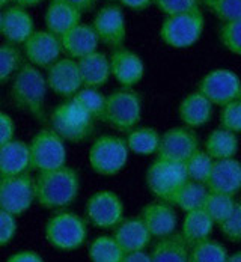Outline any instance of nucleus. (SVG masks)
<instances>
[{
  "label": "nucleus",
  "instance_id": "33",
  "mask_svg": "<svg viewBox=\"0 0 241 262\" xmlns=\"http://www.w3.org/2000/svg\"><path fill=\"white\" fill-rule=\"evenodd\" d=\"M87 255L91 262H121L124 252L113 236L100 235L91 243Z\"/></svg>",
  "mask_w": 241,
  "mask_h": 262
},
{
  "label": "nucleus",
  "instance_id": "50",
  "mask_svg": "<svg viewBox=\"0 0 241 262\" xmlns=\"http://www.w3.org/2000/svg\"><path fill=\"white\" fill-rule=\"evenodd\" d=\"M225 262H241V253L240 252H234L232 255H228Z\"/></svg>",
  "mask_w": 241,
  "mask_h": 262
},
{
  "label": "nucleus",
  "instance_id": "21",
  "mask_svg": "<svg viewBox=\"0 0 241 262\" xmlns=\"http://www.w3.org/2000/svg\"><path fill=\"white\" fill-rule=\"evenodd\" d=\"M62 53H65L70 59H81L91 53L98 50V38L91 25H77L70 32L62 35L60 38Z\"/></svg>",
  "mask_w": 241,
  "mask_h": 262
},
{
  "label": "nucleus",
  "instance_id": "31",
  "mask_svg": "<svg viewBox=\"0 0 241 262\" xmlns=\"http://www.w3.org/2000/svg\"><path fill=\"white\" fill-rule=\"evenodd\" d=\"M207 194H208V188L205 184L194 183V181L187 180L170 199V205H177L184 212L199 210V208H202Z\"/></svg>",
  "mask_w": 241,
  "mask_h": 262
},
{
  "label": "nucleus",
  "instance_id": "46",
  "mask_svg": "<svg viewBox=\"0 0 241 262\" xmlns=\"http://www.w3.org/2000/svg\"><path fill=\"white\" fill-rule=\"evenodd\" d=\"M56 2H62V3H67L70 6H74L77 11L84 14V12H91L94 9L97 0H56Z\"/></svg>",
  "mask_w": 241,
  "mask_h": 262
},
{
  "label": "nucleus",
  "instance_id": "6",
  "mask_svg": "<svg viewBox=\"0 0 241 262\" xmlns=\"http://www.w3.org/2000/svg\"><path fill=\"white\" fill-rule=\"evenodd\" d=\"M142 119V98L133 89L121 88L106 97L103 121L112 128L128 133Z\"/></svg>",
  "mask_w": 241,
  "mask_h": 262
},
{
  "label": "nucleus",
  "instance_id": "29",
  "mask_svg": "<svg viewBox=\"0 0 241 262\" xmlns=\"http://www.w3.org/2000/svg\"><path fill=\"white\" fill-rule=\"evenodd\" d=\"M151 262H188V246L181 234L161 238L149 253Z\"/></svg>",
  "mask_w": 241,
  "mask_h": 262
},
{
  "label": "nucleus",
  "instance_id": "7",
  "mask_svg": "<svg viewBox=\"0 0 241 262\" xmlns=\"http://www.w3.org/2000/svg\"><path fill=\"white\" fill-rule=\"evenodd\" d=\"M205 27L201 9L167 15L160 27V38L172 49H188L199 41Z\"/></svg>",
  "mask_w": 241,
  "mask_h": 262
},
{
  "label": "nucleus",
  "instance_id": "34",
  "mask_svg": "<svg viewBox=\"0 0 241 262\" xmlns=\"http://www.w3.org/2000/svg\"><path fill=\"white\" fill-rule=\"evenodd\" d=\"M237 204L238 202L232 196L208 191V194L205 198V202L202 205V210L210 215V219L214 223L218 225L232 214V211L235 210Z\"/></svg>",
  "mask_w": 241,
  "mask_h": 262
},
{
  "label": "nucleus",
  "instance_id": "42",
  "mask_svg": "<svg viewBox=\"0 0 241 262\" xmlns=\"http://www.w3.org/2000/svg\"><path fill=\"white\" fill-rule=\"evenodd\" d=\"M218 228L222 231V234L226 236L229 241L232 243H240L241 241V207L240 204H237L235 210L232 211V214L225 219L222 223H218Z\"/></svg>",
  "mask_w": 241,
  "mask_h": 262
},
{
  "label": "nucleus",
  "instance_id": "3",
  "mask_svg": "<svg viewBox=\"0 0 241 262\" xmlns=\"http://www.w3.org/2000/svg\"><path fill=\"white\" fill-rule=\"evenodd\" d=\"M50 125L63 142L76 145L89 140L95 130V121L92 116L73 98L54 107L50 115Z\"/></svg>",
  "mask_w": 241,
  "mask_h": 262
},
{
  "label": "nucleus",
  "instance_id": "17",
  "mask_svg": "<svg viewBox=\"0 0 241 262\" xmlns=\"http://www.w3.org/2000/svg\"><path fill=\"white\" fill-rule=\"evenodd\" d=\"M110 76L125 89H133L145 76V63L137 53L128 49H116L108 57Z\"/></svg>",
  "mask_w": 241,
  "mask_h": 262
},
{
  "label": "nucleus",
  "instance_id": "32",
  "mask_svg": "<svg viewBox=\"0 0 241 262\" xmlns=\"http://www.w3.org/2000/svg\"><path fill=\"white\" fill-rule=\"evenodd\" d=\"M228 255L222 243L210 238L188 247V262H225Z\"/></svg>",
  "mask_w": 241,
  "mask_h": 262
},
{
  "label": "nucleus",
  "instance_id": "8",
  "mask_svg": "<svg viewBox=\"0 0 241 262\" xmlns=\"http://www.w3.org/2000/svg\"><path fill=\"white\" fill-rule=\"evenodd\" d=\"M128 148L122 137L100 136L89 149V164L92 170L103 177L118 175L128 161Z\"/></svg>",
  "mask_w": 241,
  "mask_h": 262
},
{
  "label": "nucleus",
  "instance_id": "35",
  "mask_svg": "<svg viewBox=\"0 0 241 262\" xmlns=\"http://www.w3.org/2000/svg\"><path fill=\"white\" fill-rule=\"evenodd\" d=\"M73 100L83 107L94 121H103L104 107H106V95H103L98 89L94 88H83L80 89Z\"/></svg>",
  "mask_w": 241,
  "mask_h": 262
},
{
  "label": "nucleus",
  "instance_id": "27",
  "mask_svg": "<svg viewBox=\"0 0 241 262\" xmlns=\"http://www.w3.org/2000/svg\"><path fill=\"white\" fill-rule=\"evenodd\" d=\"M214 222L202 208L188 211L186 212V217L183 220L181 236L188 247H191L196 243H201V241L210 238L214 231Z\"/></svg>",
  "mask_w": 241,
  "mask_h": 262
},
{
  "label": "nucleus",
  "instance_id": "23",
  "mask_svg": "<svg viewBox=\"0 0 241 262\" xmlns=\"http://www.w3.org/2000/svg\"><path fill=\"white\" fill-rule=\"evenodd\" d=\"M178 116L187 128H201L213 118V104L198 91L187 94L178 105Z\"/></svg>",
  "mask_w": 241,
  "mask_h": 262
},
{
  "label": "nucleus",
  "instance_id": "1",
  "mask_svg": "<svg viewBox=\"0 0 241 262\" xmlns=\"http://www.w3.org/2000/svg\"><path fill=\"white\" fill-rule=\"evenodd\" d=\"M80 177L79 172L67 164L38 173L33 180L35 201L46 210H62L70 207L79 196Z\"/></svg>",
  "mask_w": 241,
  "mask_h": 262
},
{
  "label": "nucleus",
  "instance_id": "39",
  "mask_svg": "<svg viewBox=\"0 0 241 262\" xmlns=\"http://www.w3.org/2000/svg\"><path fill=\"white\" fill-rule=\"evenodd\" d=\"M218 38L222 46L228 52L238 56L241 53V20L222 23L218 30Z\"/></svg>",
  "mask_w": 241,
  "mask_h": 262
},
{
  "label": "nucleus",
  "instance_id": "30",
  "mask_svg": "<svg viewBox=\"0 0 241 262\" xmlns=\"http://www.w3.org/2000/svg\"><path fill=\"white\" fill-rule=\"evenodd\" d=\"M125 143L128 151L137 156H152L157 152L160 143V133L154 127H136L128 131Z\"/></svg>",
  "mask_w": 241,
  "mask_h": 262
},
{
  "label": "nucleus",
  "instance_id": "53",
  "mask_svg": "<svg viewBox=\"0 0 241 262\" xmlns=\"http://www.w3.org/2000/svg\"><path fill=\"white\" fill-rule=\"evenodd\" d=\"M108 2H112V0H108Z\"/></svg>",
  "mask_w": 241,
  "mask_h": 262
},
{
  "label": "nucleus",
  "instance_id": "9",
  "mask_svg": "<svg viewBox=\"0 0 241 262\" xmlns=\"http://www.w3.org/2000/svg\"><path fill=\"white\" fill-rule=\"evenodd\" d=\"M184 163H173L157 158L146 170L145 181L149 191L163 202L170 204L173 194L187 181Z\"/></svg>",
  "mask_w": 241,
  "mask_h": 262
},
{
  "label": "nucleus",
  "instance_id": "14",
  "mask_svg": "<svg viewBox=\"0 0 241 262\" xmlns=\"http://www.w3.org/2000/svg\"><path fill=\"white\" fill-rule=\"evenodd\" d=\"M198 149L199 139L194 131L186 127H173L160 136V143L156 154L160 160L186 163V160Z\"/></svg>",
  "mask_w": 241,
  "mask_h": 262
},
{
  "label": "nucleus",
  "instance_id": "24",
  "mask_svg": "<svg viewBox=\"0 0 241 262\" xmlns=\"http://www.w3.org/2000/svg\"><path fill=\"white\" fill-rule=\"evenodd\" d=\"M80 71L81 86L100 89L110 79V65L108 57L101 52H94L77 60Z\"/></svg>",
  "mask_w": 241,
  "mask_h": 262
},
{
  "label": "nucleus",
  "instance_id": "45",
  "mask_svg": "<svg viewBox=\"0 0 241 262\" xmlns=\"http://www.w3.org/2000/svg\"><path fill=\"white\" fill-rule=\"evenodd\" d=\"M6 262H44L39 253L33 250H20L8 258Z\"/></svg>",
  "mask_w": 241,
  "mask_h": 262
},
{
  "label": "nucleus",
  "instance_id": "28",
  "mask_svg": "<svg viewBox=\"0 0 241 262\" xmlns=\"http://www.w3.org/2000/svg\"><path fill=\"white\" fill-rule=\"evenodd\" d=\"M204 151L213 160L235 158L238 152V134L225 128H215L208 134Z\"/></svg>",
  "mask_w": 241,
  "mask_h": 262
},
{
  "label": "nucleus",
  "instance_id": "47",
  "mask_svg": "<svg viewBox=\"0 0 241 262\" xmlns=\"http://www.w3.org/2000/svg\"><path fill=\"white\" fill-rule=\"evenodd\" d=\"M121 262H151V258L149 253H146L145 250H139V252L124 253Z\"/></svg>",
  "mask_w": 241,
  "mask_h": 262
},
{
  "label": "nucleus",
  "instance_id": "5",
  "mask_svg": "<svg viewBox=\"0 0 241 262\" xmlns=\"http://www.w3.org/2000/svg\"><path fill=\"white\" fill-rule=\"evenodd\" d=\"M29 169L33 172H49L67 164L65 142L52 128L39 130L27 143Z\"/></svg>",
  "mask_w": 241,
  "mask_h": 262
},
{
  "label": "nucleus",
  "instance_id": "25",
  "mask_svg": "<svg viewBox=\"0 0 241 262\" xmlns=\"http://www.w3.org/2000/svg\"><path fill=\"white\" fill-rule=\"evenodd\" d=\"M44 23H46V30L60 38L73 27L80 25L81 12L77 11L74 6L52 0L44 14Z\"/></svg>",
  "mask_w": 241,
  "mask_h": 262
},
{
  "label": "nucleus",
  "instance_id": "19",
  "mask_svg": "<svg viewBox=\"0 0 241 262\" xmlns=\"http://www.w3.org/2000/svg\"><path fill=\"white\" fill-rule=\"evenodd\" d=\"M33 32L35 23L27 9L14 5L2 11L0 35L6 39L8 44L23 46Z\"/></svg>",
  "mask_w": 241,
  "mask_h": 262
},
{
  "label": "nucleus",
  "instance_id": "41",
  "mask_svg": "<svg viewBox=\"0 0 241 262\" xmlns=\"http://www.w3.org/2000/svg\"><path fill=\"white\" fill-rule=\"evenodd\" d=\"M152 5H156L166 17L201 9V0H152Z\"/></svg>",
  "mask_w": 241,
  "mask_h": 262
},
{
  "label": "nucleus",
  "instance_id": "44",
  "mask_svg": "<svg viewBox=\"0 0 241 262\" xmlns=\"http://www.w3.org/2000/svg\"><path fill=\"white\" fill-rule=\"evenodd\" d=\"M15 136V124L12 118L3 112H0V146L6 142L12 140Z\"/></svg>",
  "mask_w": 241,
  "mask_h": 262
},
{
  "label": "nucleus",
  "instance_id": "18",
  "mask_svg": "<svg viewBox=\"0 0 241 262\" xmlns=\"http://www.w3.org/2000/svg\"><path fill=\"white\" fill-rule=\"evenodd\" d=\"M139 219L143 222L151 238H166L175 234L178 219L173 207L167 202H151L140 211Z\"/></svg>",
  "mask_w": 241,
  "mask_h": 262
},
{
  "label": "nucleus",
  "instance_id": "26",
  "mask_svg": "<svg viewBox=\"0 0 241 262\" xmlns=\"http://www.w3.org/2000/svg\"><path fill=\"white\" fill-rule=\"evenodd\" d=\"M30 172L26 142L12 139L0 146V177H14Z\"/></svg>",
  "mask_w": 241,
  "mask_h": 262
},
{
  "label": "nucleus",
  "instance_id": "13",
  "mask_svg": "<svg viewBox=\"0 0 241 262\" xmlns=\"http://www.w3.org/2000/svg\"><path fill=\"white\" fill-rule=\"evenodd\" d=\"M91 26L94 29L98 41L107 46L108 49L116 50L124 47L127 38V23L125 15L119 6H103L100 11H97Z\"/></svg>",
  "mask_w": 241,
  "mask_h": 262
},
{
  "label": "nucleus",
  "instance_id": "48",
  "mask_svg": "<svg viewBox=\"0 0 241 262\" xmlns=\"http://www.w3.org/2000/svg\"><path fill=\"white\" fill-rule=\"evenodd\" d=\"M119 2L133 11H145L152 5V0H119Z\"/></svg>",
  "mask_w": 241,
  "mask_h": 262
},
{
  "label": "nucleus",
  "instance_id": "11",
  "mask_svg": "<svg viewBox=\"0 0 241 262\" xmlns=\"http://www.w3.org/2000/svg\"><path fill=\"white\" fill-rule=\"evenodd\" d=\"M198 92H201L213 105H225L240 100L241 84L238 76L226 68H217L205 74L199 84Z\"/></svg>",
  "mask_w": 241,
  "mask_h": 262
},
{
  "label": "nucleus",
  "instance_id": "38",
  "mask_svg": "<svg viewBox=\"0 0 241 262\" xmlns=\"http://www.w3.org/2000/svg\"><path fill=\"white\" fill-rule=\"evenodd\" d=\"M201 3L222 23L241 20V0H201Z\"/></svg>",
  "mask_w": 241,
  "mask_h": 262
},
{
  "label": "nucleus",
  "instance_id": "37",
  "mask_svg": "<svg viewBox=\"0 0 241 262\" xmlns=\"http://www.w3.org/2000/svg\"><path fill=\"white\" fill-rule=\"evenodd\" d=\"M21 65H23V56L18 47L8 42L2 44L0 46V86L12 80Z\"/></svg>",
  "mask_w": 241,
  "mask_h": 262
},
{
  "label": "nucleus",
  "instance_id": "4",
  "mask_svg": "<svg viewBox=\"0 0 241 262\" xmlns=\"http://www.w3.org/2000/svg\"><path fill=\"white\" fill-rule=\"evenodd\" d=\"M44 235L50 246L60 252H73L80 249L87 238L86 222L73 211H60L49 219Z\"/></svg>",
  "mask_w": 241,
  "mask_h": 262
},
{
  "label": "nucleus",
  "instance_id": "52",
  "mask_svg": "<svg viewBox=\"0 0 241 262\" xmlns=\"http://www.w3.org/2000/svg\"><path fill=\"white\" fill-rule=\"evenodd\" d=\"M0 23H2V11H0Z\"/></svg>",
  "mask_w": 241,
  "mask_h": 262
},
{
  "label": "nucleus",
  "instance_id": "51",
  "mask_svg": "<svg viewBox=\"0 0 241 262\" xmlns=\"http://www.w3.org/2000/svg\"><path fill=\"white\" fill-rule=\"evenodd\" d=\"M11 0H0V8H3V6H6L8 3H9Z\"/></svg>",
  "mask_w": 241,
  "mask_h": 262
},
{
  "label": "nucleus",
  "instance_id": "12",
  "mask_svg": "<svg viewBox=\"0 0 241 262\" xmlns=\"http://www.w3.org/2000/svg\"><path fill=\"white\" fill-rule=\"evenodd\" d=\"M86 217L98 229H115L124 220L122 199L112 190H100L87 199Z\"/></svg>",
  "mask_w": 241,
  "mask_h": 262
},
{
  "label": "nucleus",
  "instance_id": "10",
  "mask_svg": "<svg viewBox=\"0 0 241 262\" xmlns=\"http://www.w3.org/2000/svg\"><path fill=\"white\" fill-rule=\"evenodd\" d=\"M33 202V178L29 172L14 177H0V210L18 217L25 214Z\"/></svg>",
  "mask_w": 241,
  "mask_h": 262
},
{
  "label": "nucleus",
  "instance_id": "2",
  "mask_svg": "<svg viewBox=\"0 0 241 262\" xmlns=\"http://www.w3.org/2000/svg\"><path fill=\"white\" fill-rule=\"evenodd\" d=\"M46 76L39 68L23 63L11 83V100L14 105L30 115L38 122H46V95H47Z\"/></svg>",
  "mask_w": 241,
  "mask_h": 262
},
{
  "label": "nucleus",
  "instance_id": "16",
  "mask_svg": "<svg viewBox=\"0 0 241 262\" xmlns=\"http://www.w3.org/2000/svg\"><path fill=\"white\" fill-rule=\"evenodd\" d=\"M23 46L27 63L36 68L47 70L62 54L60 39L49 30H35Z\"/></svg>",
  "mask_w": 241,
  "mask_h": 262
},
{
  "label": "nucleus",
  "instance_id": "36",
  "mask_svg": "<svg viewBox=\"0 0 241 262\" xmlns=\"http://www.w3.org/2000/svg\"><path fill=\"white\" fill-rule=\"evenodd\" d=\"M213 161L214 160L210 157L205 151H202V149L194 151L184 163L188 180L194 181V183H207L210 172H211V167H213Z\"/></svg>",
  "mask_w": 241,
  "mask_h": 262
},
{
  "label": "nucleus",
  "instance_id": "49",
  "mask_svg": "<svg viewBox=\"0 0 241 262\" xmlns=\"http://www.w3.org/2000/svg\"><path fill=\"white\" fill-rule=\"evenodd\" d=\"M44 0H14V3L17 5V6H21V8H33V6H38V5H41Z\"/></svg>",
  "mask_w": 241,
  "mask_h": 262
},
{
  "label": "nucleus",
  "instance_id": "40",
  "mask_svg": "<svg viewBox=\"0 0 241 262\" xmlns=\"http://www.w3.org/2000/svg\"><path fill=\"white\" fill-rule=\"evenodd\" d=\"M220 128L238 134L241 131V101H232L222 105L220 110Z\"/></svg>",
  "mask_w": 241,
  "mask_h": 262
},
{
  "label": "nucleus",
  "instance_id": "22",
  "mask_svg": "<svg viewBox=\"0 0 241 262\" xmlns=\"http://www.w3.org/2000/svg\"><path fill=\"white\" fill-rule=\"evenodd\" d=\"M113 238L124 253L145 250L152 239L148 229L145 228L143 222L139 217L124 219L115 228Z\"/></svg>",
  "mask_w": 241,
  "mask_h": 262
},
{
  "label": "nucleus",
  "instance_id": "15",
  "mask_svg": "<svg viewBox=\"0 0 241 262\" xmlns=\"http://www.w3.org/2000/svg\"><path fill=\"white\" fill-rule=\"evenodd\" d=\"M47 88L52 89L60 98L70 100L81 89L80 71L77 67V60L65 57L57 59L47 68L46 74Z\"/></svg>",
  "mask_w": 241,
  "mask_h": 262
},
{
  "label": "nucleus",
  "instance_id": "43",
  "mask_svg": "<svg viewBox=\"0 0 241 262\" xmlns=\"http://www.w3.org/2000/svg\"><path fill=\"white\" fill-rule=\"evenodd\" d=\"M17 234V220L9 212L0 210V247L8 246Z\"/></svg>",
  "mask_w": 241,
  "mask_h": 262
},
{
  "label": "nucleus",
  "instance_id": "20",
  "mask_svg": "<svg viewBox=\"0 0 241 262\" xmlns=\"http://www.w3.org/2000/svg\"><path fill=\"white\" fill-rule=\"evenodd\" d=\"M205 185L211 193L228 194L234 198L241 187V167L238 160H214Z\"/></svg>",
  "mask_w": 241,
  "mask_h": 262
}]
</instances>
